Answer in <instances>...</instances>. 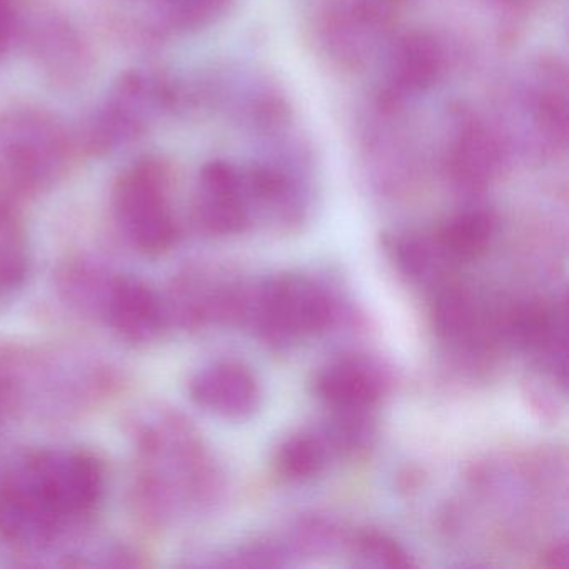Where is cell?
Segmentation results:
<instances>
[{
	"mask_svg": "<svg viewBox=\"0 0 569 569\" xmlns=\"http://www.w3.org/2000/svg\"><path fill=\"white\" fill-rule=\"evenodd\" d=\"M71 136L48 111L14 108L0 112V184L38 192L54 184L71 161Z\"/></svg>",
	"mask_w": 569,
	"mask_h": 569,
	"instance_id": "cell-1",
	"label": "cell"
},
{
	"mask_svg": "<svg viewBox=\"0 0 569 569\" xmlns=\"http://www.w3.org/2000/svg\"><path fill=\"white\" fill-rule=\"evenodd\" d=\"M114 211L126 234L148 254L171 248L178 234L171 206V171L162 159L142 158L119 176Z\"/></svg>",
	"mask_w": 569,
	"mask_h": 569,
	"instance_id": "cell-2",
	"label": "cell"
},
{
	"mask_svg": "<svg viewBox=\"0 0 569 569\" xmlns=\"http://www.w3.org/2000/svg\"><path fill=\"white\" fill-rule=\"evenodd\" d=\"M171 101L172 91L166 81L144 72H126L82 128V148L89 154L104 156L134 141Z\"/></svg>",
	"mask_w": 569,
	"mask_h": 569,
	"instance_id": "cell-3",
	"label": "cell"
},
{
	"mask_svg": "<svg viewBox=\"0 0 569 569\" xmlns=\"http://www.w3.org/2000/svg\"><path fill=\"white\" fill-rule=\"evenodd\" d=\"M49 518L58 521L69 512L86 511L102 491V471L98 461L84 452L36 456L21 481L14 485Z\"/></svg>",
	"mask_w": 569,
	"mask_h": 569,
	"instance_id": "cell-4",
	"label": "cell"
},
{
	"mask_svg": "<svg viewBox=\"0 0 569 569\" xmlns=\"http://www.w3.org/2000/svg\"><path fill=\"white\" fill-rule=\"evenodd\" d=\"M332 318L335 309L328 295L301 276L272 279L259 298L261 328L274 341L319 335Z\"/></svg>",
	"mask_w": 569,
	"mask_h": 569,
	"instance_id": "cell-5",
	"label": "cell"
},
{
	"mask_svg": "<svg viewBox=\"0 0 569 569\" xmlns=\"http://www.w3.org/2000/svg\"><path fill=\"white\" fill-rule=\"evenodd\" d=\"M396 0H338L322 19V42L332 58L359 64L375 51Z\"/></svg>",
	"mask_w": 569,
	"mask_h": 569,
	"instance_id": "cell-6",
	"label": "cell"
},
{
	"mask_svg": "<svg viewBox=\"0 0 569 569\" xmlns=\"http://www.w3.org/2000/svg\"><path fill=\"white\" fill-rule=\"evenodd\" d=\"M244 174L228 161H211L201 169L194 198V219L212 236L239 234L249 226Z\"/></svg>",
	"mask_w": 569,
	"mask_h": 569,
	"instance_id": "cell-7",
	"label": "cell"
},
{
	"mask_svg": "<svg viewBox=\"0 0 569 569\" xmlns=\"http://www.w3.org/2000/svg\"><path fill=\"white\" fill-rule=\"evenodd\" d=\"M29 46L39 68L56 84H81L91 72V48L66 16L51 12L38 19L29 32Z\"/></svg>",
	"mask_w": 569,
	"mask_h": 569,
	"instance_id": "cell-8",
	"label": "cell"
},
{
	"mask_svg": "<svg viewBox=\"0 0 569 569\" xmlns=\"http://www.w3.org/2000/svg\"><path fill=\"white\" fill-rule=\"evenodd\" d=\"M505 149L498 136L475 116H461L446 152L449 176L458 188L478 192L502 169Z\"/></svg>",
	"mask_w": 569,
	"mask_h": 569,
	"instance_id": "cell-9",
	"label": "cell"
},
{
	"mask_svg": "<svg viewBox=\"0 0 569 569\" xmlns=\"http://www.w3.org/2000/svg\"><path fill=\"white\" fill-rule=\"evenodd\" d=\"M446 56L441 42L429 32L415 31L402 36L392 46L388 58V86L385 106L396 109L406 96L431 89L445 74Z\"/></svg>",
	"mask_w": 569,
	"mask_h": 569,
	"instance_id": "cell-10",
	"label": "cell"
},
{
	"mask_svg": "<svg viewBox=\"0 0 569 569\" xmlns=\"http://www.w3.org/2000/svg\"><path fill=\"white\" fill-rule=\"evenodd\" d=\"M191 391L199 405L226 418H246L261 401L254 376L236 362L206 369L192 381Z\"/></svg>",
	"mask_w": 569,
	"mask_h": 569,
	"instance_id": "cell-11",
	"label": "cell"
},
{
	"mask_svg": "<svg viewBox=\"0 0 569 569\" xmlns=\"http://www.w3.org/2000/svg\"><path fill=\"white\" fill-rule=\"evenodd\" d=\"M385 386L381 369L361 358L332 362L316 379V392L335 409H369Z\"/></svg>",
	"mask_w": 569,
	"mask_h": 569,
	"instance_id": "cell-12",
	"label": "cell"
},
{
	"mask_svg": "<svg viewBox=\"0 0 569 569\" xmlns=\"http://www.w3.org/2000/svg\"><path fill=\"white\" fill-rule=\"evenodd\" d=\"M112 328L132 342L154 339L162 329V309L154 292L134 278H121L108 305Z\"/></svg>",
	"mask_w": 569,
	"mask_h": 569,
	"instance_id": "cell-13",
	"label": "cell"
},
{
	"mask_svg": "<svg viewBox=\"0 0 569 569\" xmlns=\"http://www.w3.org/2000/svg\"><path fill=\"white\" fill-rule=\"evenodd\" d=\"M531 114L538 134L551 146H565L568 136V78L558 62L538 68L531 94Z\"/></svg>",
	"mask_w": 569,
	"mask_h": 569,
	"instance_id": "cell-14",
	"label": "cell"
},
{
	"mask_svg": "<svg viewBox=\"0 0 569 569\" xmlns=\"http://www.w3.org/2000/svg\"><path fill=\"white\" fill-rule=\"evenodd\" d=\"M496 232L495 216L485 209H468L439 229L442 251L461 261H471L488 251Z\"/></svg>",
	"mask_w": 569,
	"mask_h": 569,
	"instance_id": "cell-15",
	"label": "cell"
},
{
	"mask_svg": "<svg viewBox=\"0 0 569 569\" xmlns=\"http://www.w3.org/2000/svg\"><path fill=\"white\" fill-rule=\"evenodd\" d=\"M28 272V241L18 216L0 201V289L18 286Z\"/></svg>",
	"mask_w": 569,
	"mask_h": 569,
	"instance_id": "cell-16",
	"label": "cell"
},
{
	"mask_svg": "<svg viewBox=\"0 0 569 569\" xmlns=\"http://www.w3.org/2000/svg\"><path fill=\"white\" fill-rule=\"evenodd\" d=\"M231 0H162L154 6L156 24L164 31L188 32L204 28L224 14Z\"/></svg>",
	"mask_w": 569,
	"mask_h": 569,
	"instance_id": "cell-17",
	"label": "cell"
},
{
	"mask_svg": "<svg viewBox=\"0 0 569 569\" xmlns=\"http://www.w3.org/2000/svg\"><path fill=\"white\" fill-rule=\"evenodd\" d=\"M328 446L319 436L298 435L286 439L278 451V469L291 481L319 475L328 461Z\"/></svg>",
	"mask_w": 569,
	"mask_h": 569,
	"instance_id": "cell-18",
	"label": "cell"
},
{
	"mask_svg": "<svg viewBox=\"0 0 569 569\" xmlns=\"http://www.w3.org/2000/svg\"><path fill=\"white\" fill-rule=\"evenodd\" d=\"M366 409H338V416L329 422L326 429L328 448L339 452H355L368 446L371 439V428L365 418Z\"/></svg>",
	"mask_w": 569,
	"mask_h": 569,
	"instance_id": "cell-19",
	"label": "cell"
},
{
	"mask_svg": "<svg viewBox=\"0 0 569 569\" xmlns=\"http://www.w3.org/2000/svg\"><path fill=\"white\" fill-rule=\"evenodd\" d=\"M356 552L368 566L376 568H411L408 552L386 535L365 532L356 541Z\"/></svg>",
	"mask_w": 569,
	"mask_h": 569,
	"instance_id": "cell-20",
	"label": "cell"
},
{
	"mask_svg": "<svg viewBox=\"0 0 569 569\" xmlns=\"http://www.w3.org/2000/svg\"><path fill=\"white\" fill-rule=\"evenodd\" d=\"M435 319L436 328L446 338L462 336L472 325L471 301L462 292H446L438 299Z\"/></svg>",
	"mask_w": 569,
	"mask_h": 569,
	"instance_id": "cell-21",
	"label": "cell"
},
{
	"mask_svg": "<svg viewBox=\"0 0 569 569\" xmlns=\"http://www.w3.org/2000/svg\"><path fill=\"white\" fill-rule=\"evenodd\" d=\"M395 256L409 278H422L431 264L428 246L415 238L395 239Z\"/></svg>",
	"mask_w": 569,
	"mask_h": 569,
	"instance_id": "cell-22",
	"label": "cell"
},
{
	"mask_svg": "<svg viewBox=\"0 0 569 569\" xmlns=\"http://www.w3.org/2000/svg\"><path fill=\"white\" fill-rule=\"evenodd\" d=\"M18 0H0V58L8 52L18 31Z\"/></svg>",
	"mask_w": 569,
	"mask_h": 569,
	"instance_id": "cell-23",
	"label": "cell"
},
{
	"mask_svg": "<svg viewBox=\"0 0 569 569\" xmlns=\"http://www.w3.org/2000/svg\"><path fill=\"white\" fill-rule=\"evenodd\" d=\"M546 565L549 568L566 569L569 566V548L566 542L552 546L546 555Z\"/></svg>",
	"mask_w": 569,
	"mask_h": 569,
	"instance_id": "cell-24",
	"label": "cell"
},
{
	"mask_svg": "<svg viewBox=\"0 0 569 569\" xmlns=\"http://www.w3.org/2000/svg\"><path fill=\"white\" fill-rule=\"evenodd\" d=\"M498 2H505V4L508 6H519L522 4V2H526V0H498Z\"/></svg>",
	"mask_w": 569,
	"mask_h": 569,
	"instance_id": "cell-25",
	"label": "cell"
},
{
	"mask_svg": "<svg viewBox=\"0 0 569 569\" xmlns=\"http://www.w3.org/2000/svg\"><path fill=\"white\" fill-rule=\"evenodd\" d=\"M152 6L159 4V2H162V0H151Z\"/></svg>",
	"mask_w": 569,
	"mask_h": 569,
	"instance_id": "cell-26",
	"label": "cell"
}]
</instances>
